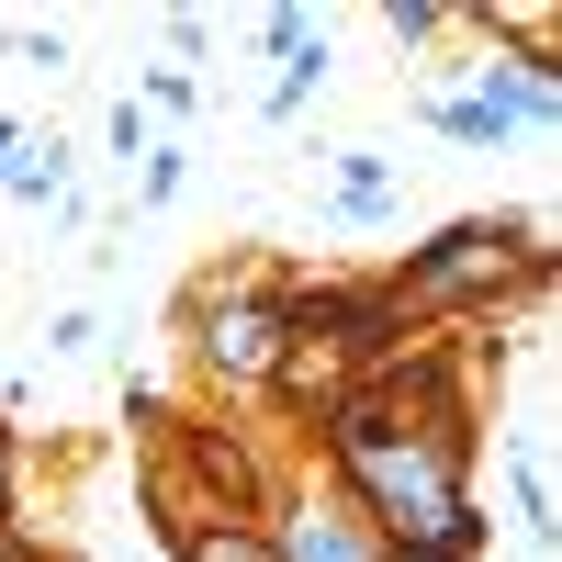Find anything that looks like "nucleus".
Segmentation results:
<instances>
[{
    "mask_svg": "<svg viewBox=\"0 0 562 562\" xmlns=\"http://www.w3.org/2000/svg\"><path fill=\"white\" fill-rule=\"evenodd\" d=\"M518 259H529V248L506 237V225H450V237L405 270V304H461V293H495V281L518 270Z\"/></svg>",
    "mask_w": 562,
    "mask_h": 562,
    "instance_id": "f257e3e1",
    "label": "nucleus"
},
{
    "mask_svg": "<svg viewBox=\"0 0 562 562\" xmlns=\"http://www.w3.org/2000/svg\"><path fill=\"white\" fill-rule=\"evenodd\" d=\"M281 338H293V315L281 304H214V326H203V349H214V371H281Z\"/></svg>",
    "mask_w": 562,
    "mask_h": 562,
    "instance_id": "7ed1b4c3",
    "label": "nucleus"
},
{
    "mask_svg": "<svg viewBox=\"0 0 562 562\" xmlns=\"http://www.w3.org/2000/svg\"><path fill=\"white\" fill-rule=\"evenodd\" d=\"M180 551H192V562H270V551L237 540V529H180Z\"/></svg>",
    "mask_w": 562,
    "mask_h": 562,
    "instance_id": "39448f33",
    "label": "nucleus"
},
{
    "mask_svg": "<svg viewBox=\"0 0 562 562\" xmlns=\"http://www.w3.org/2000/svg\"><path fill=\"white\" fill-rule=\"evenodd\" d=\"M270 562H383V540H371V518L349 495H304L293 518H281V551Z\"/></svg>",
    "mask_w": 562,
    "mask_h": 562,
    "instance_id": "f03ea898",
    "label": "nucleus"
},
{
    "mask_svg": "<svg viewBox=\"0 0 562 562\" xmlns=\"http://www.w3.org/2000/svg\"><path fill=\"white\" fill-rule=\"evenodd\" d=\"M383 203H394V169L371 158V147H349V169H338V214H349V225H371Z\"/></svg>",
    "mask_w": 562,
    "mask_h": 562,
    "instance_id": "20e7f679",
    "label": "nucleus"
},
{
    "mask_svg": "<svg viewBox=\"0 0 562 562\" xmlns=\"http://www.w3.org/2000/svg\"><path fill=\"white\" fill-rule=\"evenodd\" d=\"M383 562H461V551H383Z\"/></svg>",
    "mask_w": 562,
    "mask_h": 562,
    "instance_id": "423d86ee",
    "label": "nucleus"
}]
</instances>
